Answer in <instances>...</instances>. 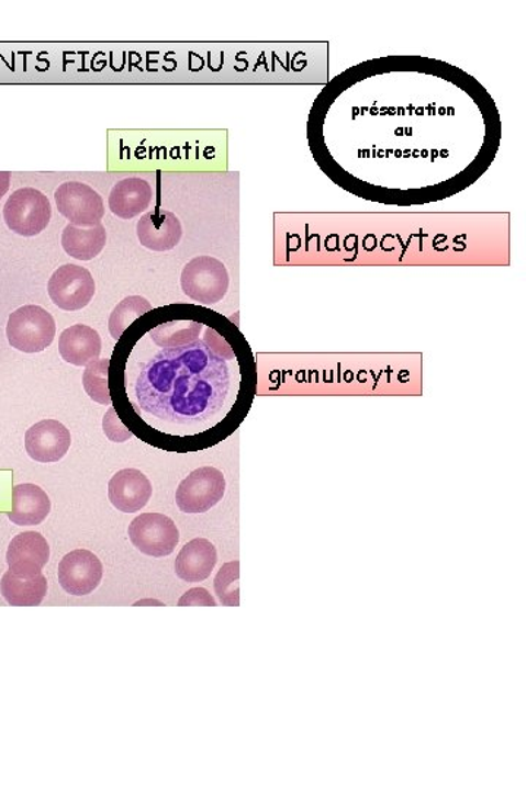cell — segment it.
Returning <instances> with one entry per match:
<instances>
[{"label":"cell","instance_id":"1","mask_svg":"<svg viewBox=\"0 0 526 789\" xmlns=\"http://www.w3.org/2000/svg\"><path fill=\"white\" fill-rule=\"evenodd\" d=\"M152 351L126 332L110 359L112 407L132 435L160 451H201L233 433L240 418L234 386H245L243 370L233 372L232 348L192 341ZM247 386V385H246Z\"/></svg>","mask_w":526,"mask_h":789},{"label":"cell","instance_id":"2","mask_svg":"<svg viewBox=\"0 0 526 789\" xmlns=\"http://www.w3.org/2000/svg\"><path fill=\"white\" fill-rule=\"evenodd\" d=\"M7 337L12 348L35 354L51 347L56 337L55 317L42 306L29 304L9 316Z\"/></svg>","mask_w":526,"mask_h":789},{"label":"cell","instance_id":"3","mask_svg":"<svg viewBox=\"0 0 526 789\" xmlns=\"http://www.w3.org/2000/svg\"><path fill=\"white\" fill-rule=\"evenodd\" d=\"M3 219L18 236H38L51 224V201L38 189H18L3 206Z\"/></svg>","mask_w":526,"mask_h":789},{"label":"cell","instance_id":"4","mask_svg":"<svg viewBox=\"0 0 526 789\" xmlns=\"http://www.w3.org/2000/svg\"><path fill=\"white\" fill-rule=\"evenodd\" d=\"M180 282L181 290L193 302L215 304L227 294L230 278L219 259L198 257L186 263Z\"/></svg>","mask_w":526,"mask_h":789},{"label":"cell","instance_id":"5","mask_svg":"<svg viewBox=\"0 0 526 789\" xmlns=\"http://www.w3.org/2000/svg\"><path fill=\"white\" fill-rule=\"evenodd\" d=\"M224 474L214 466L194 470L179 484L176 504L184 514H205L219 505L225 495Z\"/></svg>","mask_w":526,"mask_h":789},{"label":"cell","instance_id":"6","mask_svg":"<svg viewBox=\"0 0 526 789\" xmlns=\"http://www.w3.org/2000/svg\"><path fill=\"white\" fill-rule=\"evenodd\" d=\"M47 291L53 304L61 311H82L94 298L96 281L87 268L66 263L53 272Z\"/></svg>","mask_w":526,"mask_h":789},{"label":"cell","instance_id":"7","mask_svg":"<svg viewBox=\"0 0 526 789\" xmlns=\"http://www.w3.org/2000/svg\"><path fill=\"white\" fill-rule=\"evenodd\" d=\"M127 533L136 550L156 559L174 553L180 541L174 519L163 514L139 515L131 522Z\"/></svg>","mask_w":526,"mask_h":789},{"label":"cell","instance_id":"8","mask_svg":"<svg viewBox=\"0 0 526 789\" xmlns=\"http://www.w3.org/2000/svg\"><path fill=\"white\" fill-rule=\"evenodd\" d=\"M57 210L72 226L90 228L104 218V202L99 192L81 182H66L55 192Z\"/></svg>","mask_w":526,"mask_h":789},{"label":"cell","instance_id":"9","mask_svg":"<svg viewBox=\"0 0 526 789\" xmlns=\"http://www.w3.org/2000/svg\"><path fill=\"white\" fill-rule=\"evenodd\" d=\"M103 563L90 550H74L60 560L57 568L59 584L74 597L94 593L103 579Z\"/></svg>","mask_w":526,"mask_h":789},{"label":"cell","instance_id":"10","mask_svg":"<svg viewBox=\"0 0 526 789\" xmlns=\"http://www.w3.org/2000/svg\"><path fill=\"white\" fill-rule=\"evenodd\" d=\"M51 559V545L40 532L18 533L7 551L9 572L21 579H33Z\"/></svg>","mask_w":526,"mask_h":789},{"label":"cell","instance_id":"11","mask_svg":"<svg viewBox=\"0 0 526 789\" xmlns=\"http://www.w3.org/2000/svg\"><path fill=\"white\" fill-rule=\"evenodd\" d=\"M72 438L60 421L43 420L31 426L25 433V451L31 460L53 464L64 460L69 452Z\"/></svg>","mask_w":526,"mask_h":789},{"label":"cell","instance_id":"12","mask_svg":"<svg viewBox=\"0 0 526 789\" xmlns=\"http://www.w3.org/2000/svg\"><path fill=\"white\" fill-rule=\"evenodd\" d=\"M152 497L153 484L139 470H122L110 480L109 500L119 512H139Z\"/></svg>","mask_w":526,"mask_h":789},{"label":"cell","instance_id":"13","mask_svg":"<svg viewBox=\"0 0 526 789\" xmlns=\"http://www.w3.org/2000/svg\"><path fill=\"white\" fill-rule=\"evenodd\" d=\"M136 235L144 248L153 252H169L180 244L183 228L174 213L157 208L141 217Z\"/></svg>","mask_w":526,"mask_h":789},{"label":"cell","instance_id":"14","mask_svg":"<svg viewBox=\"0 0 526 789\" xmlns=\"http://www.w3.org/2000/svg\"><path fill=\"white\" fill-rule=\"evenodd\" d=\"M52 501L47 493L35 484H18L12 492V509L9 521L18 527H35L46 521L51 515Z\"/></svg>","mask_w":526,"mask_h":789},{"label":"cell","instance_id":"15","mask_svg":"<svg viewBox=\"0 0 526 789\" xmlns=\"http://www.w3.org/2000/svg\"><path fill=\"white\" fill-rule=\"evenodd\" d=\"M219 562L215 545L205 538H194L180 550L175 563L176 575L181 581L202 582L211 576Z\"/></svg>","mask_w":526,"mask_h":789},{"label":"cell","instance_id":"16","mask_svg":"<svg viewBox=\"0 0 526 789\" xmlns=\"http://www.w3.org/2000/svg\"><path fill=\"white\" fill-rule=\"evenodd\" d=\"M153 201V188L141 178L123 179L114 184L109 196V208L116 217L132 219L144 214Z\"/></svg>","mask_w":526,"mask_h":789},{"label":"cell","instance_id":"17","mask_svg":"<svg viewBox=\"0 0 526 789\" xmlns=\"http://www.w3.org/2000/svg\"><path fill=\"white\" fill-rule=\"evenodd\" d=\"M100 334L87 325H74L65 329L59 337V352L66 363L82 368L101 354Z\"/></svg>","mask_w":526,"mask_h":789},{"label":"cell","instance_id":"18","mask_svg":"<svg viewBox=\"0 0 526 789\" xmlns=\"http://www.w3.org/2000/svg\"><path fill=\"white\" fill-rule=\"evenodd\" d=\"M105 244H108V232L103 223L90 228L68 224L61 233V248L70 258L78 261H92L103 252Z\"/></svg>","mask_w":526,"mask_h":789},{"label":"cell","instance_id":"19","mask_svg":"<svg viewBox=\"0 0 526 789\" xmlns=\"http://www.w3.org/2000/svg\"><path fill=\"white\" fill-rule=\"evenodd\" d=\"M0 593H2V597L9 606H40L47 595V579L43 573L33 577V579H21V577L13 576L8 571L0 581Z\"/></svg>","mask_w":526,"mask_h":789},{"label":"cell","instance_id":"20","mask_svg":"<svg viewBox=\"0 0 526 789\" xmlns=\"http://www.w3.org/2000/svg\"><path fill=\"white\" fill-rule=\"evenodd\" d=\"M201 329L202 325L197 320L176 319L166 324L163 322L160 325H149L147 332L157 347L167 348L197 341Z\"/></svg>","mask_w":526,"mask_h":789},{"label":"cell","instance_id":"21","mask_svg":"<svg viewBox=\"0 0 526 789\" xmlns=\"http://www.w3.org/2000/svg\"><path fill=\"white\" fill-rule=\"evenodd\" d=\"M149 312H153L152 303H149L147 298L141 297V295H131V297L122 300V302L114 307L109 319V330L113 339L119 341L122 335L125 334L136 320Z\"/></svg>","mask_w":526,"mask_h":789},{"label":"cell","instance_id":"22","mask_svg":"<svg viewBox=\"0 0 526 789\" xmlns=\"http://www.w3.org/2000/svg\"><path fill=\"white\" fill-rule=\"evenodd\" d=\"M110 359H97L86 365L82 374V385L87 395L97 404L112 407V396L109 391Z\"/></svg>","mask_w":526,"mask_h":789},{"label":"cell","instance_id":"23","mask_svg":"<svg viewBox=\"0 0 526 789\" xmlns=\"http://www.w3.org/2000/svg\"><path fill=\"white\" fill-rule=\"evenodd\" d=\"M240 562L225 563L214 581L216 597L223 602V606L238 607L240 606Z\"/></svg>","mask_w":526,"mask_h":789},{"label":"cell","instance_id":"24","mask_svg":"<svg viewBox=\"0 0 526 789\" xmlns=\"http://www.w3.org/2000/svg\"><path fill=\"white\" fill-rule=\"evenodd\" d=\"M103 430L104 435L108 436L109 440L114 443H123L132 438V431L123 425L121 418H119L116 409L110 407L108 414L103 418Z\"/></svg>","mask_w":526,"mask_h":789},{"label":"cell","instance_id":"25","mask_svg":"<svg viewBox=\"0 0 526 789\" xmlns=\"http://www.w3.org/2000/svg\"><path fill=\"white\" fill-rule=\"evenodd\" d=\"M179 606L215 607L216 602L215 599L212 598L210 594H208V590L205 588H193L188 590V593H186L183 597L179 599Z\"/></svg>","mask_w":526,"mask_h":789},{"label":"cell","instance_id":"26","mask_svg":"<svg viewBox=\"0 0 526 789\" xmlns=\"http://www.w3.org/2000/svg\"><path fill=\"white\" fill-rule=\"evenodd\" d=\"M9 188H11V173L0 171V200L7 195Z\"/></svg>","mask_w":526,"mask_h":789}]
</instances>
